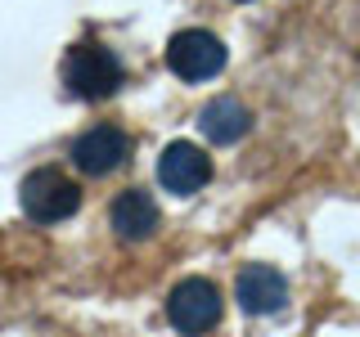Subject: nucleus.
Returning <instances> with one entry per match:
<instances>
[{
  "instance_id": "obj_1",
  "label": "nucleus",
  "mask_w": 360,
  "mask_h": 337,
  "mask_svg": "<svg viewBox=\"0 0 360 337\" xmlns=\"http://www.w3.org/2000/svg\"><path fill=\"white\" fill-rule=\"evenodd\" d=\"M127 81V72H122L117 54L108 50V45L99 41H82L72 45V50L63 54V86L72 90L77 99H112Z\"/></svg>"
},
{
  "instance_id": "obj_2",
  "label": "nucleus",
  "mask_w": 360,
  "mask_h": 337,
  "mask_svg": "<svg viewBox=\"0 0 360 337\" xmlns=\"http://www.w3.org/2000/svg\"><path fill=\"white\" fill-rule=\"evenodd\" d=\"M18 202L32 220L54 225V220H68L82 207V185L68 180L63 171H54V166H37V171L18 185Z\"/></svg>"
},
{
  "instance_id": "obj_3",
  "label": "nucleus",
  "mask_w": 360,
  "mask_h": 337,
  "mask_svg": "<svg viewBox=\"0 0 360 337\" xmlns=\"http://www.w3.org/2000/svg\"><path fill=\"white\" fill-rule=\"evenodd\" d=\"M225 45L202 27H189V32H176L167 41V67L180 77V81H212V77L225 67Z\"/></svg>"
},
{
  "instance_id": "obj_4",
  "label": "nucleus",
  "mask_w": 360,
  "mask_h": 337,
  "mask_svg": "<svg viewBox=\"0 0 360 337\" xmlns=\"http://www.w3.org/2000/svg\"><path fill=\"white\" fill-rule=\"evenodd\" d=\"M167 319H172L180 333H189V337L212 333L221 324V292H217V284H207V279H185V284H176L172 297H167Z\"/></svg>"
},
{
  "instance_id": "obj_5",
  "label": "nucleus",
  "mask_w": 360,
  "mask_h": 337,
  "mask_svg": "<svg viewBox=\"0 0 360 337\" xmlns=\"http://www.w3.org/2000/svg\"><path fill=\"white\" fill-rule=\"evenodd\" d=\"M158 180H162L167 194L189 198V194H198V189L212 180V157L202 153L198 144L176 140V144L162 149V157H158Z\"/></svg>"
},
{
  "instance_id": "obj_6",
  "label": "nucleus",
  "mask_w": 360,
  "mask_h": 337,
  "mask_svg": "<svg viewBox=\"0 0 360 337\" xmlns=\"http://www.w3.org/2000/svg\"><path fill=\"white\" fill-rule=\"evenodd\" d=\"M234 301L248 315H275L288 301V279L275 265H243L234 279Z\"/></svg>"
},
{
  "instance_id": "obj_7",
  "label": "nucleus",
  "mask_w": 360,
  "mask_h": 337,
  "mask_svg": "<svg viewBox=\"0 0 360 337\" xmlns=\"http://www.w3.org/2000/svg\"><path fill=\"white\" fill-rule=\"evenodd\" d=\"M127 157H131V140L117 126H90L82 140L72 144V162L82 166L86 176H108V171H117Z\"/></svg>"
},
{
  "instance_id": "obj_8",
  "label": "nucleus",
  "mask_w": 360,
  "mask_h": 337,
  "mask_svg": "<svg viewBox=\"0 0 360 337\" xmlns=\"http://www.w3.org/2000/svg\"><path fill=\"white\" fill-rule=\"evenodd\" d=\"M108 220H112V230H117L127 243H144V239L158 234L162 211H158L153 194H144V189H127V194H117V202L108 207Z\"/></svg>"
},
{
  "instance_id": "obj_9",
  "label": "nucleus",
  "mask_w": 360,
  "mask_h": 337,
  "mask_svg": "<svg viewBox=\"0 0 360 337\" xmlns=\"http://www.w3.org/2000/svg\"><path fill=\"white\" fill-rule=\"evenodd\" d=\"M248 126H252V112L243 108V99H234V95H217V99H207L198 112V131L207 135L212 144H239Z\"/></svg>"
}]
</instances>
